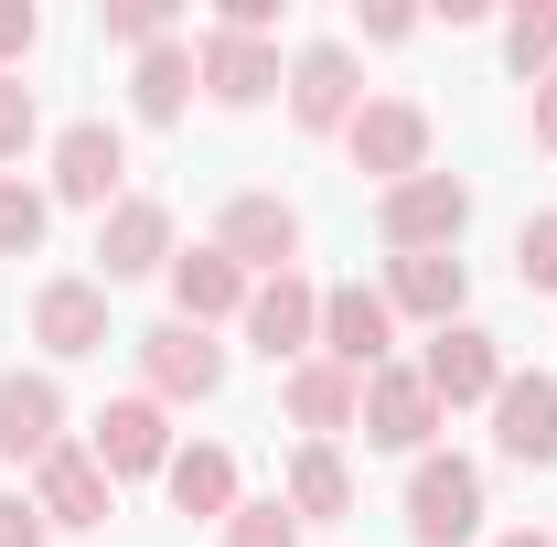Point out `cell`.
Segmentation results:
<instances>
[{"label": "cell", "instance_id": "cell-18", "mask_svg": "<svg viewBox=\"0 0 557 547\" xmlns=\"http://www.w3.org/2000/svg\"><path fill=\"white\" fill-rule=\"evenodd\" d=\"M65 451V387L54 376H0V462L33 473Z\"/></svg>", "mask_w": 557, "mask_h": 547}, {"label": "cell", "instance_id": "cell-8", "mask_svg": "<svg viewBox=\"0 0 557 547\" xmlns=\"http://www.w3.org/2000/svg\"><path fill=\"white\" fill-rule=\"evenodd\" d=\"M344 150H354V172H375V194H386V183H418V172H429V108H418V97H364Z\"/></svg>", "mask_w": 557, "mask_h": 547}, {"label": "cell", "instance_id": "cell-20", "mask_svg": "<svg viewBox=\"0 0 557 547\" xmlns=\"http://www.w3.org/2000/svg\"><path fill=\"white\" fill-rule=\"evenodd\" d=\"M461 301H472V269L440 247V258H386V312L397 323H429V333H450L461 323Z\"/></svg>", "mask_w": 557, "mask_h": 547}, {"label": "cell", "instance_id": "cell-11", "mask_svg": "<svg viewBox=\"0 0 557 547\" xmlns=\"http://www.w3.org/2000/svg\"><path fill=\"white\" fill-rule=\"evenodd\" d=\"M33 515H44L54 537H86V526H108V515H119V483L97 473V451H86V440H65L54 462H33Z\"/></svg>", "mask_w": 557, "mask_h": 547}, {"label": "cell", "instance_id": "cell-33", "mask_svg": "<svg viewBox=\"0 0 557 547\" xmlns=\"http://www.w3.org/2000/svg\"><path fill=\"white\" fill-rule=\"evenodd\" d=\"M364 44H418V11L408 0H364Z\"/></svg>", "mask_w": 557, "mask_h": 547}, {"label": "cell", "instance_id": "cell-31", "mask_svg": "<svg viewBox=\"0 0 557 547\" xmlns=\"http://www.w3.org/2000/svg\"><path fill=\"white\" fill-rule=\"evenodd\" d=\"M33 44H44V11H33V0H0V75L33 65Z\"/></svg>", "mask_w": 557, "mask_h": 547}, {"label": "cell", "instance_id": "cell-21", "mask_svg": "<svg viewBox=\"0 0 557 547\" xmlns=\"http://www.w3.org/2000/svg\"><path fill=\"white\" fill-rule=\"evenodd\" d=\"M493 451L525 462V473L557 462V376H504V398H493Z\"/></svg>", "mask_w": 557, "mask_h": 547}, {"label": "cell", "instance_id": "cell-36", "mask_svg": "<svg viewBox=\"0 0 557 547\" xmlns=\"http://www.w3.org/2000/svg\"><path fill=\"white\" fill-rule=\"evenodd\" d=\"M493 547H557V537H536V526H504V537H493Z\"/></svg>", "mask_w": 557, "mask_h": 547}, {"label": "cell", "instance_id": "cell-16", "mask_svg": "<svg viewBox=\"0 0 557 547\" xmlns=\"http://www.w3.org/2000/svg\"><path fill=\"white\" fill-rule=\"evenodd\" d=\"M172 323H194V333H214V323H236V312H247V290H258V279L236 269V258H225V247H172Z\"/></svg>", "mask_w": 557, "mask_h": 547}, {"label": "cell", "instance_id": "cell-24", "mask_svg": "<svg viewBox=\"0 0 557 547\" xmlns=\"http://www.w3.org/2000/svg\"><path fill=\"white\" fill-rule=\"evenodd\" d=\"M129 108L150 119V130H172V119L194 108V44H183V33H172V44H150V54L129 65Z\"/></svg>", "mask_w": 557, "mask_h": 547}, {"label": "cell", "instance_id": "cell-15", "mask_svg": "<svg viewBox=\"0 0 557 547\" xmlns=\"http://www.w3.org/2000/svg\"><path fill=\"white\" fill-rule=\"evenodd\" d=\"M194 86H205L214 108H269L278 86H289V65H278V44H258V33H205L194 44Z\"/></svg>", "mask_w": 557, "mask_h": 547}, {"label": "cell", "instance_id": "cell-25", "mask_svg": "<svg viewBox=\"0 0 557 547\" xmlns=\"http://www.w3.org/2000/svg\"><path fill=\"white\" fill-rule=\"evenodd\" d=\"M504 65H515V86H547L557 75V0H515L504 11Z\"/></svg>", "mask_w": 557, "mask_h": 547}, {"label": "cell", "instance_id": "cell-32", "mask_svg": "<svg viewBox=\"0 0 557 547\" xmlns=\"http://www.w3.org/2000/svg\"><path fill=\"white\" fill-rule=\"evenodd\" d=\"M0 547H54V526L33 515V494H0Z\"/></svg>", "mask_w": 557, "mask_h": 547}, {"label": "cell", "instance_id": "cell-5", "mask_svg": "<svg viewBox=\"0 0 557 547\" xmlns=\"http://www.w3.org/2000/svg\"><path fill=\"white\" fill-rule=\"evenodd\" d=\"M440 398H429V376H418V365H375V376H364V418H354V429H364V451H397V462H418V451H440Z\"/></svg>", "mask_w": 557, "mask_h": 547}, {"label": "cell", "instance_id": "cell-4", "mask_svg": "<svg viewBox=\"0 0 557 547\" xmlns=\"http://www.w3.org/2000/svg\"><path fill=\"white\" fill-rule=\"evenodd\" d=\"M236 333H247L278 376H289L300 354H322V279H300V269L258 279V290H247V312H236Z\"/></svg>", "mask_w": 557, "mask_h": 547}, {"label": "cell", "instance_id": "cell-35", "mask_svg": "<svg viewBox=\"0 0 557 547\" xmlns=\"http://www.w3.org/2000/svg\"><path fill=\"white\" fill-rule=\"evenodd\" d=\"M525 130H536V150H547V161H557V75H547V86H536V108H525Z\"/></svg>", "mask_w": 557, "mask_h": 547}, {"label": "cell", "instance_id": "cell-12", "mask_svg": "<svg viewBox=\"0 0 557 547\" xmlns=\"http://www.w3.org/2000/svg\"><path fill=\"white\" fill-rule=\"evenodd\" d=\"M214 247H225L247 279L300 269V205H289V194H236V205L214 215Z\"/></svg>", "mask_w": 557, "mask_h": 547}, {"label": "cell", "instance_id": "cell-10", "mask_svg": "<svg viewBox=\"0 0 557 547\" xmlns=\"http://www.w3.org/2000/svg\"><path fill=\"white\" fill-rule=\"evenodd\" d=\"M418 376H429V398H440V409H493L515 365H504V343H493L483 323H450V333H429Z\"/></svg>", "mask_w": 557, "mask_h": 547}, {"label": "cell", "instance_id": "cell-37", "mask_svg": "<svg viewBox=\"0 0 557 547\" xmlns=\"http://www.w3.org/2000/svg\"><path fill=\"white\" fill-rule=\"evenodd\" d=\"M547 537H557V526H547Z\"/></svg>", "mask_w": 557, "mask_h": 547}, {"label": "cell", "instance_id": "cell-22", "mask_svg": "<svg viewBox=\"0 0 557 547\" xmlns=\"http://www.w3.org/2000/svg\"><path fill=\"white\" fill-rule=\"evenodd\" d=\"M278 505H289L300 526H344V515H354L344 451H333V440H300V451H289V473H278Z\"/></svg>", "mask_w": 557, "mask_h": 547}, {"label": "cell", "instance_id": "cell-30", "mask_svg": "<svg viewBox=\"0 0 557 547\" xmlns=\"http://www.w3.org/2000/svg\"><path fill=\"white\" fill-rule=\"evenodd\" d=\"M515 279L557 301V215H525V236H515Z\"/></svg>", "mask_w": 557, "mask_h": 547}, {"label": "cell", "instance_id": "cell-28", "mask_svg": "<svg viewBox=\"0 0 557 547\" xmlns=\"http://www.w3.org/2000/svg\"><path fill=\"white\" fill-rule=\"evenodd\" d=\"M214 547H300V515H289L278 494H247V505L214 526Z\"/></svg>", "mask_w": 557, "mask_h": 547}, {"label": "cell", "instance_id": "cell-14", "mask_svg": "<svg viewBox=\"0 0 557 547\" xmlns=\"http://www.w3.org/2000/svg\"><path fill=\"white\" fill-rule=\"evenodd\" d=\"M322 354H333V365H354V376L397 365V312H386V290L333 279V290H322Z\"/></svg>", "mask_w": 557, "mask_h": 547}, {"label": "cell", "instance_id": "cell-6", "mask_svg": "<svg viewBox=\"0 0 557 547\" xmlns=\"http://www.w3.org/2000/svg\"><path fill=\"white\" fill-rule=\"evenodd\" d=\"M278 97H289V130L344 139V130H354V108H364V65H354V44H300Z\"/></svg>", "mask_w": 557, "mask_h": 547}, {"label": "cell", "instance_id": "cell-26", "mask_svg": "<svg viewBox=\"0 0 557 547\" xmlns=\"http://www.w3.org/2000/svg\"><path fill=\"white\" fill-rule=\"evenodd\" d=\"M44 236H54V194L22 183V172H0V258H33Z\"/></svg>", "mask_w": 557, "mask_h": 547}, {"label": "cell", "instance_id": "cell-3", "mask_svg": "<svg viewBox=\"0 0 557 547\" xmlns=\"http://www.w3.org/2000/svg\"><path fill=\"white\" fill-rule=\"evenodd\" d=\"M44 194H54V205L108 215L119 194H129V139L108 130V119H65L54 150H44Z\"/></svg>", "mask_w": 557, "mask_h": 547}, {"label": "cell", "instance_id": "cell-17", "mask_svg": "<svg viewBox=\"0 0 557 547\" xmlns=\"http://www.w3.org/2000/svg\"><path fill=\"white\" fill-rule=\"evenodd\" d=\"M278 409H289V429H311V440H344L354 418H364V376L333 365V354H300L278 376Z\"/></svg>", "mask_w": 557, "mask_h": 547}, {"label": "cell", "instance_id": "cell-1", "mask_svg": "<svg viewBox=\"0 0 557 547\" xmlns=\"http://www.w3.org/2000/svg\"><path fill=\"white\" fill-rule=\"evenodd\" d=\"M461 226H472V183L461 172H418V183H386L375 194L386 258H440V247H461Z\"/></svg>", "mask_w": 557, "mask_h": 547}, {"label": "cell", "instance_id": "cell-34", "mask_svg": "<svg viewBox=\"0 0 557 547\" xmlns=\"http://www.w3.org/2000/svg\"><path fill=\"white\" fill-rule=\"evenodd\" d=\"M214 33H258V44H269V33H278V0H225Z\"/></svg>", "mask_w": 557, "mask_h": 547}, {"label": "cell", "instance_id": "cell-9", "mask_svg": "<svg viewBox=\"0 0 557 547\" xmlns=\"http://www.w3.org/2000/svg\"><path fill=\"white\" fill-rule=\"evenodd\" d=\"M139 376H150L161 409H205L214 387H225V343L194 333V323H150L139 333Z\"/></svg>", "mask_w": 557, "mask_h": 547}, {"label": "cell", "instance_id": "cell-2", "mask_svg": "<svg viewBox=\"0 0 557 547\" xmlns=\"http://www.w3.org/2000/svg\"><path fill=\"white\" fill-rule=\"evenodd\" d=\"M483 537V462L418 451L408 462V547H472Z\"/></svg>", "mask_w": 557, "mask_h": 547}, {"label": "cell", "instance_id": "cell-7", "mask_svg": "<svg viewBox=\"0 0 557 547\" xmlns=\"http://www.w3.org/2000/svg\"><path fill=\"white\" fill-rule=\"evenodd\" d=\"M86 451H97V473L108 483H150L172 473V409L139 387V398H108V409L86 418Z\"/></svg>", "mask_w": 557, "mask_h": 547}, {"label": "cell", "instance_id": "cell-19", "mask_svg": "<svg viewBox=\"0 0 557 547\" xmlns=\"http://www.w3.org/2000/svg\"><path fill=\"white\" fill-rule=\"evenodd\" d=\"M33 343H44L54 365L108 354V290H97V279H44V290H33Z\"/></svg>", "mask_w": 557, "mask_h": 547}, {"label": "cell", "instance_id": "cell-29", "mask_svg": "<svg viewBox=\"0 0 557 547\" xmlns=\"http://www.w3.org/2000/svg\"><path fill=\"white\" fill-rule=\"evenodd\" d=\"M33 139H44V97H33L22 75H0V161H22Z\"/></svg>", "mask_w": 557, "mask_h": 547}, {"label": "cell", "instance_id": "cell-23", "mask_svg": "<svg viewBox=\"0 0 557 547\" xmlns=\"http://www.w3.org/2000/svg\"><path fill=\"white\" fill-rule=\"evenodd\" d=\"M161 494H172V515H205V526H225V515L247 505V494H236V451H225V440H194V451H172Z\"/></svg>", "mask_w": 557, "mask_h": 547}, {"label": "cell", "instance_id": "cell-13", "mask_svg": "<svg viewBox=\"0 0 557 547\" xmlns=\"http://www.w3.org/2000/svg\"><path fill=\"white\" fill-rule=\"evenodd\" d=\"M150 269H172V205L161 194H119V205L97 215V290L150 279Z\"/></svg>", "mask_w": 557, "mask_h": 547}, {"label": "cell", "instance_id": "cell-27", "mask_svg": "<svg viewBox=\"0 0 557 547\" xmlns=\"http://www.w3.org/2000/svg\"><path fill=\"white\" fill-rule=\"evenodd\" d=\"M97 33H108V44H129V54H150V44H172V33H183V11H172V0H97Z\"/></svg>", "mask_w": 557, "mask_h": 547}]
</instances>
